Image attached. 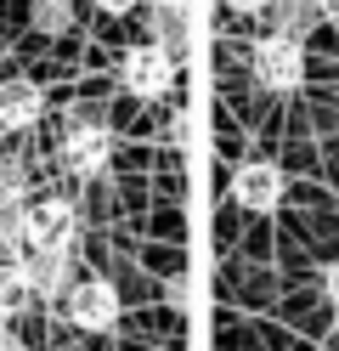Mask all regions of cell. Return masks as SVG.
<instances>
[{
  "label": "cell",
  "instance_id": "6da1fadb",
  "mask_svg": "<svg viewBox=\"0 0 339 351\" xmlns=\"http://www.w3.org/2000/svg\"><path fill=\"white\" fill-rule=\"evenodd\" d=\"M74 232H79V215L68 199H40V204L17 210V250L23 255H68Z\"/></svg>",
  "mask_w": 339,
  "mask_h": 351
},
{
  "label": "cell",
  "instance_id": "7a4b0ae2",
  "mask_svg": "<svg viewBox=\"0 0 339 351\" xmlns=\"http://www.w3.org/2000/svg\"><path fill=\"white\" fill-rule=\"evenodd\" d=\"M249 69H255V80L266 91H294V85L305 80V51H300V40H288V34H266L260 46L249 51Z\"/></svg>",
  "mask_w": 339,
  "mask_h": 351
},
{
  "label": "cell",
  "instance_id": "3957f363",
  "mask_svg": "<svg viewBox=\"0 0 339 351\" xmlns=\"http://www.w3.org/2000/svg\"><path fill=\"white\" fill-rule=\"evenodd\" d=\"M119 80H125L130 97H164L170 85H175V57L164 46H153V40H147V46H130Z\"/></svg>",
  "mask_w": 339,
  "mask_h": 351
},
{
  "label": "cell",
  "instance_id": "277c9868",
  "mask_svg": "<svg viewBox=\"0 0 339 351\" xmlns=\"http://www.w3.org/2000/svg\"><path fill=\"white\" fill-rule=\"evenodd\" d=\"M68 323L79 328H113L119 323V289H113L108 278H79L74 289H68Z\"/></svg>",
  "mask_w": 339,
  "mask_h": 351
},
{
  "label": "cell",
  "instance_id": "5b68a950",
  "mask_svg": "<svg viewBox=\"0 0 339 351\" xmlns=\"http://www.w3.org/2000/svg\"><path fill=\"white\" fill-rule=\"evenodd\" d=\"M232 199L243 204V210H277V199H283V170L271 165V159H249L238 176H232Z\"/></svg>",
  "mask_w": 339,
  "mask_h": 351
},
{
  "label": "cell",
  "instance_id": "8992f818",
  "mask_svg": "<svg viewBox=\"0 0 339 351\" xmlns=\"http://www.w3.org/2000/svg\"><path fill=\"white\" fill-rule=\"evenodd\" d=\"M62 159H68V170L97 176V170L113 159V136H108V125H74V130L62 136Z\"/></svg>",
  "mask_w": 339,
  "mask_h": 351
},
{
  "label": "cell",
  "instance_id": "52a82bcc",
  "mask_svg": "<svg viewBox=\"0 0 339 351\" xmlns=\"http://www.w3.org/2000/svg\"><path fill=\"white\" fill-rule=\"evenodd\" d=\"M45 114V97L34 80H0V130H29Z\"/></svg>",
  "mask_w": 339,
  "mask_h": 351
},
{
  "label": "cell",
  "instance_id": "ba28073f",
  "mask_svg": "<svg viewBox=\"0 0 339 351\" xmlns=\"http://www.w3.org/2000/svg\"><path fill=\"white\" fill-rule=\"evenodd\" d=\"M29 306H34V278H29L23 261H6V267H0V323L23 317Z\"/></svg>",
  "mask_w": 339,
  "mask_h": 351
},
{
  "label": "cell",
  "instance_id": "9c48e42d",
  "mask_svg": "<svg viewBox=\"0 0 339 351\" xmlns=\"http://www.w3.org/2000/svg\"><path fill=\"white\" fill-rule=\"evenodd\" d=\"M23 267H29V278H34V295H68L74 289V267H68V255H29L23 261Z\"/></svg>",
  "mask_w": 339,
  "mask_h": 351
},
{
  "label": "cell",
  "instance_id": "30bf717a",
  "mask_svg": "<svg viewBox=\"0 0 339 351\" xmlns=\"http://www.w3.org/2000/svg\"><path fill=\"white\" fill-rule=\"evenodd\" d=\"M34 29L40 34H68L74 29V0H34Z\"/></svg>",
  "mask_w": 339,
  "mask_h": 351
},
{
  "label": "cell",
  "instance_id": "8fae6325",
  "mask_svg": "<svg viewBox=\"0 0 339 351\" xmlns=\"http://www.w3.org/2000/svg\"><path fill=\"white\" fill-rule=\"evenodd\" d=\"M311 17H316L311 0H283V6H277V23H283V29H277V34H288V40H294V34L311 23Z\"/></svg>",
  "mask_w": 339,
  "mask_h": 351
},
{
  "label": "cell",
  "instance_id": "7c38bea8",
  "mask_svg": "<svg viewBox=\"0 0 339 351\" xmlns=\"http://www.w3.org/2000/svg\"><path fill=\"white\" fill-rule=\"evenodd\" d=\"M226 6H232V12H266L271 0H226Z\"/></svg>",
  "mask_w": 339,
  "mask_h": 351
},
{
  "label": "cell",
  "instance_id": "4fadbf2b",
  "mask_svg": "<svg viewBox=\"0 0 339 351\" xmlns=\"http://www.w3.org/2000/svg\"><path fill=\"white\" fill-rule=\"evenodd\" d=\"M97 6H102V12H113V17H125V12L136 6V0H97Z\"/></svg>",
  "mask_w": 339,
  "mask_h": 351
},
{
  "label": "cell",
  "instance_id": "5bb4252c",
  "mask_svg": "<svg viewBox=\"0 0 339 351\" xmlns=\"http://www.w3.org/2000/svg\"><path fill=\"white\" fill-rule=\"evenodd\" d=\"M328 300L339 306V261H334V267H328Z\"/></svg>",
  "mask_w": 339,
  "mask_h": 351
},
{
  "label": "cell",
  "instance_id": "9a60e30c",
  "mask_svg": "<svg viewBox=\"0 0 339 351\" xmlns=\"http://www.w3.org/2000/svg\"><path fill=\"white\" fill-rule=\"evenodd\" d=\"M316 6V17H339V0H311Z\"/></svg>",
  "mask_w": 339,
  "mask_h": 351
},
{
  "label": "cell",
  "instance_id": "2e32d148",
  "mask_svg": "<svg viewBox=\"0 0 339 351\" xmlns=\"http://www.w3.org/2000/svg\"><path fill=\"white\" fill-rule=\"evenodd\" d=\"M0 351H23V346H17L12 335H6V328H0Z\"/></svg>",
  "mask_w": 339,
  "mask_h": 351
}]
</instances>
